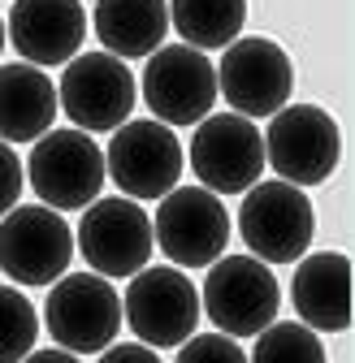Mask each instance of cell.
Returning <instances> with one entry per match:
<instances>
[{"instance_id": "6da1fadb", "label": "cell", "mask_w": 355, "mask_h": 363, "mask_svg": "<svg viewBox=\"0 0 355 363\" xmlns=\"http://www.w3.org/2000/svg\"><path fill=\"white\" fill-rule=\"evenodd\" d=\"M200 311L226 337H256L282 311V286L269 264L256 255H221L208 264L200 290Z\"/></svg>"}, {"instance_id": "7a4b0ae2", "label": "cell", "mask_w": 355, "mask_h": 363, "mask_svg": "<svg viewBox=\"0 0 355 363\" xmlns=\"http://www.w3.org/2000/svg\"><path fill=\"white\" fill-rule=\"evenodd\" d=\"M26 182L43 208L82 212L92 199H100L104 182H109L104 152L87 130H48L31 147Z\"/></svg>"}, {"instance_id": "3957f363", "label": "cell", "mask_w": 355, "mask_h": 363, "mask_svg": "<svg viewBox=\"0 0 355 363\" xmlns=\"http://www.w3.org/2000/svg\"><path fill=\"white\" fill-rule=\"evenodd\" d=\"M200 315L204 311H200L195 281L173 264L139 268L126 286V298H121V320L152 350L182 346L200 329Z\"/></svg>"}, {"instance_id": "277c9868", "label": "cell", "mask_w": 355, "mask_h": 363, "mask_svg": "<svg viewBox=\"0 0 355 363\" xmlns=\"http://www.w3.org/2000/svg\"><path fill=\"white\" fill-rule=\"evenodd\" d=\"M317 234V212L290 182H256L239 203V238L260 264H295Z\"/></svg>"}, {"instance_id": "5b68a950", "label": "cell", "mask_w": 355, "mask_h": 363, "mask_svg": "<svg viewBox=\"0 0 355 363\" xmlns=\"http://www.w3.org/2000/svg\"><path fill=\"white\" fill-rule=\"evenodd\" d=\"M43 325L70 354H96L121 333V294L100 272H65L43 298Z\"/></svg>"}, {"instance_id": "8992f818", "label": "cell", "mask_w": 355, "mask_h": 363, "mask_svg": "<svg viewBox=\"0 0 355 363\" xmlns=\"http://www.w3.org/2000/svg\"><path fill=\"white\" fill-rule=\"evenodd\" d=\"M264 139V160L278 173V182L290 186H321V182L338 169L342 156V134L338 121L321 104H286L269 117Z\"/></svg>"}, {"instance_id": "52a82bcc", "label": "cell", "mask_w": 355, "mask_h": 363, "mask_svg": "<svg viewBox=\"0 0 355 363\" xmlns=\"http://www.w3.org/2000/svg\"><path fill=\"white\" fill-rule=\"evenodd\" d=\"M57 104L74 121V130L87 134H113L130 121L139 104V82L121 57L109 52H82L65 61V74L57 82Z\"/></svg>"}, {"instance_id": "ba28073f", "label": "cell", "mask_w": 355, "mask_h": 363, "mask_svg": "<svg viewBox=\"0 0 355 363\" xmlns=\"http://www.w3.org/2000/svg\"><path fill=\"white\" fill-rule=\"evenodd\" d=\"M152 242L173 268H208L230 247V212L204 186H173L152 216Z\"/></svg>"}, {"instance_id": "9c48e42d", "label": "cell", "mask_w": 355, "mask_h": 363, "mask_svg": "<svg viewBox=\"0 0 355 363\" xmlns=\"http://www.w3.org/2000/svg\"><path fill=\"white\" fill-rule=\"evenodd\" d=\"M74 259V230L43 203H18L0 216V272L13 286H53Z\"/></svg>"}, {"instance_id": "30bf717a", "label": "cell", "mask_w": 355, "mask_h": 363, "mask_svg": "<svg viewBox=\"0 0 355 363\" xmlns=\"http://www.w3.org/2000/svg\"><path fill=\"white\" fill-rule=\"evenodd\" d=\"M74 247L100 277H135L152 259V216L139 208V199H92L82 208V220L74 230Z\"/></svg>"}, {"instance_id": "8fae6325", "label": "cell", "mask_w": 355, "mask_h": 363, "mask_svg": "<svg viewBox=\"0 0 355 363\" xmlns=\"http://www.w3.org/2000/svg\"><path fill=\"white\" fill-rule=\"evenodd\" d=\"M139 91L160 125H200L217 104V65L200 48L160 43L143 65Z\"/></svg>"}, {"instance_id": "7c38bea8", "label": "cell", "mask_w": 355, "mask_h": 363, "mask_svg": "<svg viewBox=\"0 0 355 363\" xmlns=\"http://www.w3.org/2000/svg\"><path fill=\"white\" fill-rule=\"evenodd\" d=\"M221 52L226 57L217 61V96L230 100V113L256 121V117H273L278 108L290 104L295 69H290V57L273 39L247 35Z\"/></svg>"}, {"instance_id": "4fadbf2b", "label": "cell", "mask_w": 355, "mask_h": 363, "mask_svg": "<svg viewBox=\"0 0 355 363\" xmlns=\"http://www.w3.org/2000/svg\"><path fill=\"white\" fill-rule=\"evenodd\" d=\"M182 143L173 125H160L156 117L148 121H126L113 130L104 147V173L117 182L126 199H160L178 186L182 177Z\"/></svg>"}, {"instance_id": "5bb4252c", "label": "cell", "mask_w": 355, "mask_h": 363, "mask_svg": "<svg viewBox=\"0 0 355 363\" xmlns=\"http://www.w3.org/2000/svg\"><path fill=\"white\" fill-rule=\"evenodd\" d=\"M195 182L212 195H243L264 173V139L256 121L239 113H208L191 139Z\"/></svg>"}, {"instance_id": "9a60e30c", "label": "cell", "mask_w": 355, "mask_h": 363, "mask_svg": "<svg viewBox=\"0 0 355 363\" xmlns=\"http://www.w3.org/2000/svg\"><path fill=\"white\" fill-rule=\"evenodd\" d=\"M5 39L26 65H65L87 39V9L82 0H13Z\"/></svg>"}, {"instance_id": "2e32d148", "label": "cell", "mask_w": 355, "mask_h": 363, "mask_svg": "<svg viewBox=\"0 0 355 363\" xmlns=\"http://www.w3.org/2000/svg\"><path fill=\"white\" fill-rule=\"evenodd\" d=\"M290 303L299 325L312 333H346L351 329V259L342 251H317L295 259Z\"/></svg>"}, {"instance_id": "e0dca14e", "label": "cell", "mask_w": 355, "mask_h": 363, "mask_svg": "<svg viewBox=\"0 0 355 363\" xmlns=\"http://www.w3.org/2000/svg\"><path fill=\"white\" fill-rule=\"evenodd\" d=\"M57 121V82L39 65H0V143H35Z\"/></svg>"}, {"instance_id": "ac0fdd59", "label": "cell", "mask_w": 355, "mask_h": 363, "mask_svg": "<svg viewBox=\"0 0 355 363\" xmlns=\"http://www.w3.org/2000/svg\"><path fill=\"white\" fill-rule=\"evenodd\" d=\"M92 26L109 57L148 61L169 35V5L165 0H96Z\"/></svg>"}, {"instance_id": "d6986e66", "label": "cell", "mask_w": 355, "mask_h": 363, "mask_svg": "<svg viewBox=\"0 0 355 363\" xmlns=\"http://www.w3.org/2000/svg\"><path fill=\"white\" fill-rule=\"evenodd\" d=\"M165 5H169V26L182 35L187 48L200 52L230 48L247 22V0H165Z\"/></svg>"}, {"instance_id": "ffe728a7", "label": "cell", "mask_w": 355, "mask_h": 363, "mask_svg": "<svg viewBox=\"0 0 355 363\" xmlns=\"http://www.w3.org/2000/svg\"><path fill=\"white\" fill-rule=\"evenodd\" d=\"M247 363H325V346L299 320H273L256 333V350Z\"/></svg>"}, {"instance_id": "44dd1931", "label": "cell", "mask_w": 355, "mask_h": 363, "mask_svg": "<svg viewBox=\"0 0 355 363\" xmlns=\"http://www.w3.org/2000/svg\"><path fill=\"white\" fill-rule=\"evenodd\" d=\"M39 342V311L18 286H0V363H22Z\"/></svg>"}, {"instance_id": "7402d4cb", "label": "cell", "mask_w": 355, "mask_h": 363, "mask_svg": "<svg viewBox=\"0 0 355 363\" xmlns=\"http://www.w3.org/2000/svg\"><path fill=\"white\" fill-rule=\"evenodd\" d=\"M173 363H247L239 337H226V333H191L182 346H178V359Z\"/></svg>"}, {"instance_id": "603a6c76", "label": "cell", "mask_w": 355, "mask_h": 363, "mask_svg": "<svg viewBox=\"0 0 355 363\" xmlns=\"http://www.w3.org/2000/svg\"><path fill=\"white\" fill-rule=\"evenodd\" d=\"M22 199V160L9 143H0V216L13 212Z\"/></svg>"}, {"instance_id": "cb8c5ba5", "label": "cell", "mask_w": 355, "mask_h": 363, "mask_svg": "<svg viewBox=\"0 0 355 363\" xmlns=\"http://www.w3.org/2000/svg\"><path fill=\"white\" fill-rule=\"evenodd\" d=\"M100 363H160V350L143 342H113L100 350Z\"/></svg>"}, {"instance_id": "d4e9b609", "label": "cell", "mask_w": 355, "mask_h": 363, "mask_svg": "<svg viewBox=\"0 0 355 363\" xmlns=\"http://www.w3.org/2000/svg\"><path fill=\"white\" fill-rule=\"evenodd\" d=\"M22 363H82V359L70 354V350H61V346H48V350H31Z\"/></svg>"}, {"instance_id": "484cf974", "label": "cell", "mask_w": 355, "mask_h": 363, "mask_svg": "<svg viewBox=\"0 0 355 363\" xmlns=\"http://www.w3.org/2000/svg\"><path fill=\"white\" fill-rule=\"evenodd\" d=\"M5 43H9V39H5V18H0V52H5Z\"/></svg>"}]
</instances>
